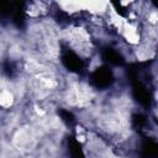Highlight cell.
<instances>
[{
  "instance_id": "obj_1",
  "label": "cell",
  "mask_w": 158,
  "mask_h": 158,
  "mask_svg": "<svg viewBox=\"0 0 158 158\" xmlns=\"http://www.w3.org/2000/svg\"><path fill=\"white\" fill-rule=\"evenodd\" d=\"M14 94L12 91L2 88L0 89V107H4V109H9L10 106H12L14 104Z\"/></svg>"
}]
</instances>
